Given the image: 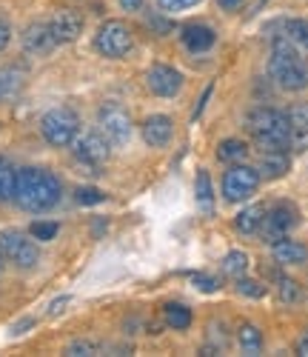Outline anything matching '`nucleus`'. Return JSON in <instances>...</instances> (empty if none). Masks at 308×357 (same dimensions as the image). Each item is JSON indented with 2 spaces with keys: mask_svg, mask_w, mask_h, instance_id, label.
Listing matches in <instances>:
<instances>
[{
  "mask_svg": "<svg viewBox=\"0 0 308 357\" xmlns=\"http://www.w3.org/2000/svg\"><path fill=\"white\" fill-rule=\"evenodd\" d=\"M245 155H249V146H245L242 140H234V137H229L217 146V158L223 163H242Z\"/></svg>",
  "mask_w": 308,
  "mask_h": 357,
  "instance_id": "22",
  "label": "nucleus"
},
{
  "mask_svg": "<svg viewBox=\"0 0 308 357\" xmlns=\"http://www.w3.org/2000/svg\"><path fill=\"white\" fill-rule=\"evenodd\" d=\"M63 197V183L60 177L49 169L40 166H23L15 169V189H12V200L20 206L23 212H49Z\"/></svg>",
  "mask_w": 308,
  "mask_h": 357,
  "instance_id": "1",
  "label": "nucleus"
},
{
  "mask_svg": "<svg viewBox=\"0 0 308 357\" xmlns=\"http://www.w3.org/2000/svg\"><path fill=\"white\" fill-rule=\"evenodd\" d=\"M263 215H265L263 206H249V209H242V212L234 218V229H237L240 234H257L260 226H263Z\"/></svg>",
  "mask_w": 308,
  "mask_h": 357,
  "instance_id": "19",
  "label": "nucleus"
},
{
  "mask_svg": "<svg viewBox=\"0 0 308 357\" xmlns=\"http://www.w3.org/2000/svg\"><path fill=\"white\" fill-rule=\"evenodd\" d=\"M9 43H12V26H9V20L0 17V52H3Z\"/></svg>",
  "mask_w": 308,
  "mask_h": 357,
  "instance_id": "35",
  "label": "nucleus"
},
{
  "mask_svg": "<svg viewBox=\"0 0 308 357\" xmlns=\"http://www.w3.org/2000/svg\"><path fill=\"white\" fill-rule=\"evenodd\" d=\"M75 200H77L80 206H98V203L106 200V195H103L100 189H95V186H77V189H75Z\"/></svg>",
  "mask_w": 308,
  "mask_h": 357,
  "instance_id": "28",
  "label": "nucleus"
},
{
  "mask_svg": "<svg viewBox=\"0 0 308 357\" xmlns=\"http://www.w3.org/2000/svg\"><path fill=\"white\" fill-rule=\"evenodd\" d=\"M245 269H249V255L245 252H229L223 257V272L231 275V278H242Z\"/></svg>",
  "mask_w": 308,
  "mask_h": 357,
  "instance_id": "24",
  "label": "nucleus"
},
{
  "mask_svg": "<svg viewBox=\"0 0 308 357\" xmlns=\"http://www.w3.org/2000/svg\"><path fill=\"white\" fill-rule=\"evenodd\" d=\"M180 40L189 52L200 54V52H208L214 43H217V32L206 23H189V26L180 29Z\"/></svg>",
  "mask_w": 308,
  "mask_h": 357,
  "instance_id": "13",
  "label": "nucleus"
},
{
  "mask_svg": "<svg viewBox=\"0 0 308 357\" xmlns=\"http://www.w3.org/2000/svg\"><path fill=\"white\" fill-rule=\"evenodd\" d=\"M283 38H288L300 49H308V20H302V17L283 20Z\"/></svg>",
  "mask_w": 308,
  "mask_h": 357,
  "instance_id": "23",
  "label": "nucleus"
},
{
  "mask_svg": "<svg viewBox=\"0 0 308 357\" xmlns=\"http://www.w3.org/2000/svg\"><path fill=\"white\" fill-rule=\"evenodd\" d=\"M268 72L277 80V86L286 89V92H302V89H308V61L302 57V49L283 35H277L271 43Z\"/></svg>",
  "mask_w": 308,
  "mask_h": 357,
  "instance_id": "2",
  "label": "nucleus"
},
{
  "mask_svg": "<svg viewBox=\"0 0 308 357\" xmlns=\"http://www.w3.org/2000/svg\"><path fill=\"white\" fill-rule=\"evenodd\" d=\"M57 231H60V226H57L54 220H35L32 226H29V234H32L35 241H40V243H46V241H54V237H57Z\"/></svg>",
  "mask_w": 308,
  "mask_h": 357,
  "instance_id": "26",
  "label": "nucleus"
},
{
  "mask_svg": "<svg viewBox=\"0 0 308 357\" xmlns=\"http://www.w3.org/2000/svg\"><path fill=\"white\" fill-rule=\"evenodd\" d=\"M12 189H15V166L0 158V203L12 200Z\"/></svg>",
  "mask_w": 308,
  "mask_h": 357,
  "instance_id": "25",
  "label": "nucleus"
},
{
  "mask_svg": "<svg viewBox=\"0 0 308 357\" xmlns=\"http://www.w3.org/2000/svg\"><path fill=\"white\" fill-rule=\"evenodd\" d=\"M197 3H200V0H157V6L163 12H183V9H192Z\"/></svg>",
  "mask_w": 308,
  "mask_h": 357,
  "instance_id": "32",
  "label": "nucleus"
},
{
  "mask_svg": "<svg viewBox=\"0 0 308 357\" xmlns=\"http://www.w3.org/2000/svg\"><path fill=\"white\" fill-rule=\"evenodd\" d=\"M0 272H3V255H0Z\"/></svg>",
  "mask_w": 308,
  "mask_h": 357,
  "instance_id": "41",
  "label": "nucleus"
},
{
  "mask_svg": "<svg viewBox=\"0 0 308 357\" xmlns=\"http://www.w3.org/2000/svg\"><path fill=\"white\" fill-rule=\"evenodd\" d=\"M271 252H274V260L283 263V266H302L308 260V249L300 243V241H291V237H280V241L271 243Z\"/></svg>",
  "mask_w": 308,
  "mask_h": 357,
  "instance_id": "16",
  "label": "nucleus"
},
{
  "mask_svg": "<svg viewBox=\"0 0 308 357\" xmlns=\"http://www.w3.org/2000/svg\"><path fill=\"white\" fill-rule=\"evenodd\" d=\"M57 46V40L52 38V29L49 23L38 20V23H29L26 32H23V49L29 54H49Z\"/></svg>",
  "mask_w": 308,
  "mask_h": 357,
  "instance_id": "14",
  "label": "nucleus"
},
{
  "mask_svg": "<svg viewBox=\"0 0 308 357\" xmlns=\"http://www.w3.org/2000/svg\"><path fill=\"white\" fill-rule=\"evenodd\" d=\"M103 346L95 343V340H75L66 346V354H98Z\"/></svg>",
  "mask_w": 308,
  "mask_h": 357,
  "instance_id": "31",
  "label": "nucleus"
},
{
  "mask_svg": "<svg viewBox=\"0 0 308 357\" xmlns=\"http://www.w3.org/2000/svg\"><path fill=\"white\" fill-rule=\"evenodd\" d=\"M163 320H166L169 329L183 332V329H189L192 326V309H186L183 303H166L163 306Z\"/></svg>",
  "mask_w": 308,
  "mask_h": 357,
  "instance_id": "20",
  "label": "nucleus"
},
{
  "mask_svg": "<svg viewBox=\"0 0 308 357\" xmlns=\"http://www.w3.org/2000/svg\"><path fill=\"white\" fill-rule=\"evenodd\" d=\"M120 6L126 9V12H137L143 6V0H120Z\"/></svg>",
  "mask_w": 308,
  "mask_h": 357,
  "instance_id": "39",
  "label": "nucleus"
},
{
  "mask_svg": "<svg viewBox=\"0 0 308 357\" xmlns=\"http://www.w3.org/2000/svg\"><path fill=\"white\" fill-rule=\"evenodd\" d=\"M237 291L245 294V297H263L265 286L260 280H252V278H237Z\"/></svg>",
  "mask_w": 308,
  "mask_h": 357,
  "instance_id": "30",
  "label": "nucleus"
},
{
  "mask_svg": "<svg viewBox=\"0 0 308 357\" xmlns=\"http://www.w3.org/2000/svg\"><path fill=\"white\" fill-rule=\"evenodd\" d=\"M69 303H72V297H69V294H63V297H57V301H52V303H49V317H57Z\"/></svg>",
  "mask_w": 308,
  "mask_h": 357,
  "instance_id": "34",
  "label": "nucleus"
},
{
  "mask_svg": "<svg viewBox=\"0 0 308 357\" xmlns=\"http://www.w3.org/2000/svg\"><path fill=\"white\" fill-rule=\"evenodd\" d=\"M171 132H174L171 117H166V114H151V117H146V123H143V140L148 146H154V149L166 146L171 140Z\"/></svg>",
  "mask_w": 308,
  "mask_h": 357,
  "instance_id": "15",
  "label": "nucleus"
},
{
  "mask_svg": "<svg viewBox=\"0 0 308 357\" xmlns=\"http://www.w3.org/2000/svg\"><path fill=\"white\" fill-rule=\"evenodd\" d=\"M288 123H291V129H308V103L302 100V103H294V106H288Z\"/></svg>",
  "mask_w": 308,
  "mask_h": 357,
  "instance_id": "29",
  "label": "nucleus"
},
{
  "mask_svg": "<svg viewBox=\"0 0 308 357\" xmlns=\"http://www.w3.org/2000/svg\"><path fill=\"white\" fill-rule=\"evenodd\" d=\"M297 223H300L297 206H291V203H277V206H271V209L263 215L260 234H263V241L274 243V241H280V237H286Z\"/></svg>",
  "mask_w": 308,
  "mask_h": 357,
  "instance_id": "9",
  "label": "nucleus"
},
{
  "mask_svg": "<svg viewBox=\"0 0 308 357\" xmlns=\"http://www.w3.org/2000/svg\"><path fill=\"white\" fill-rule=\"evenodd\" d=\"M217 3H220L226 12H237V9H242L245 0H217Z\"/></svg>",
  "mask_w": 308,
  "mask_h": 357,
  "instance_id": "38",
  "label": "nucleus"
},
{
  "mask_svg": "<svg viewBox=\"0 0 308 357\" xmlns=\"http://www.w3.org/2000/svg\"><path fill=\"white\" fill-rule=\"evenodd\" d=\"M72 146H75V158L80 163H86V166H103L109 160V149H111V143L100 132L77 135Z\"/></svg>",
  "mask_w": 308,
  "mask_h": 357,
  "instance_id": "10",
  "label": "nucleus"
},
{
  "mask_svg": "<svg viewBox=\"0 0 308 357\" xmlns=\"http://www.w3.org/2000/svg\"><path fill=\"white\" fill-rule=\"evenodd\" d=\"M83 26H86V20H83V15L75 12V9H60V12H54L52 20H49L52 38L57 40V46H60V43H75V40L83 35Z\"/></svg>",
  "mask_w": 308,
  "mask_h": 357,
  "instance_id": "12",
  "label": "nucleus"
},
{
  "mask_svg": "<svg viewBox=\"0 0 308 357\" xmlns=\"http://www.w3.org/2000/svg\"><path fill=\"white\" fill-rule=\"evenodd\" d=\"M0 255L3 260L15 263L17 269H35L40 260V249L32 234H23L17 229H3L0 231Z\"/></svg>",
  "mask_w": 308,
  "mask_h": 357,
  "instance_id": "5",
  "label": "nucleus"
},
{
  "mask_svg": "<svg viewBox=\"0 0 308 357\" xmlns=\"http://www.w3.org/2000/svg\"><path fill=\"white\" fill-rule=\"evenodd\" d=\"M98 126L111 146H123L132 140V117L120 103H103L98 109Z\"/></svg>",
  "mask_w": 308,
  "mask_h": 357,
  "instance_id": "7",
  "label": "nucleus"
},
{
  "mask_svg": "<svg viewBox=\"0 0 308 357\" xmlns=\"http://www.w3.org/2000/svg\"><path fill=\"white\" fill-rule=\"evenodd\" d=\"M192 280H194V286H197L200 291H217V289H220V280H217V278H211V275H206V272L194 275Z\"/></svg>",
  "mask_w": 308,
  "mask_h": 357,
  "instance_id": "33",
  "label": "nucleus"
},
{
  "mask_svg": "<svg viewBox=\"0 0 308 357\" xmlns=\"http://www.w3.org/2000/svg\"><path fill=\"white\" fill-rule=\"evenodd\" d=\"M249 132L257 140V146L263 152H274V149H288L291 143V123L288 114L280 109H257L249 117Z\"/></svg>",
  "mask_w": 308,
  "mask_h": 357,
  "instance_id": "3",
  "label": "nucleus"
},
{
  "mask_svg": "<svg viewBox=\"0 0 308 357\" xmlns=\"http://www.w3.org/2000/svg\"><path fill=\"white\" fill-rule=\"evenodd\" d=\"M32 326H35V320H32V317H23L20 323H15V326H12V335H23L26 329H32Z\"/></svg>",
  "mask_w": 308,
  "mask_h": 357,
  "instance_id": "37",
  "label": "nucleus"
},
{
  "mask_svg": "<svg viewBox=\"0 0 308 357\" xmlns=\"http://www.w3.org/2000/svg\"><path fill=\"white\" fill-rule=\"evenodd\" d=\"M260 186V172L245 166V163H231V169L223 174V197L229 203H242L249 200Z\"/></svg>",
  "mask_w": 308,
  "mask_h": 357,
  "instance_id": "8",
  "label": "nucleus"
},
{
  "mask_svg": "<svg viewBox=\"0 0 308 357\" xmlns=\"http://www.w3.org/2000/svg\"><path fill=\"white\" fill-rule=\"evenodd\" d=\"M194 192H197V203L206 215L214 212V189H211V177L206 169H197V181H194Z\"/></svg>",
  "mask_w": 308,
  "mask_h": 357,
  "instance_id": "21",
  "label": "nucleus"
},
{
  "mask_svg": "<svg viewBox=\"0 0 308 357\" xmlns=\"http://www.w3.org/2000/svg\"><path fill=\"white\" fill-rule=\"evenodd\" d=\"M0 98H3V83H0Z\"/></svg>",
  "mask_w": 308,
  "mask_h": 357,
  "instance_id": "42",
  "label": "nucleus"
},
{
  "mask_svg": "<svg viewBox=\"0 0 308 357\" xmlns=\"http://www.w3.org/2000/svg\"><path fill=\"white\" fill-rule=\"evenodd\" d=\"M95 49L103 57H111V61H120L134 49V35L132 29L123 23V20H106L100 23L98 35H95Z\"/></svg>",
  "mask_w": 308,
  "mask_h": 357,
  "instance_id": "6",
  "label": "nucleus"
},
{
  "mask_svg": "<svg viewBox=\"0 0 308 357\" xmlns=\"http://www.w3.org/2000/svg\"><path fill=\"white\" fill-rule=\"evenodd\" d=\"M40 135L49 146H57V149H66L75 143V137L80 135V117L69 109V106H57V109H49L43 117H40Z\"/></svg>",
  "mask_w": 308,
  "mask_h": 357,
  "instance_id": "4",
  "label": "nucleus"
},
{
  "mask_svg": "<svg viewBox=\"0 0 308 357\" xmlns=\"http://www.w3.org/2000/svg\"><path fill=\"white\" fill-rule=\"evenodd\" d=\"M277 294H280L283 303H297L300 301V283L291 278H277Z\"/></svg>",
  "mask_w": 308,
  "mask_h": 357,
  "instance_id": "27",
  "label": "nucleus"
},
{
  "mask_svg": "<svg viewBox=\"0 0 308 357\" xmlns=\"http://www.w3.org/2000/svg\"><path fill=\"white\" fill-rule=\"evenodd\" d=\"M297 354H302V357H308V332L297 340Z\"/></svg>",
  "mask_w": 308,
  "mask_h": 357,
  "instance_id": "40",
  "label": "nucleus"
},
{
  "mask_svg": "<svg viewBox=\"0 0 308 357\" xmlns=\"http://www.w3.org/2000/svg\"><path fill=\"white\" fill-rule=\"evenodd\" d=\"M146 86H148V92L157 95V98H174L180 89H183V75L174 66L154 63L146 72Z\"/></svg>",
  "mask_w": 308,
  "mask_h": 357,
  "instance_id": "11",
  "label": "nucleus"
},
{
  "mask_svg": "<svg viewBox=\"0 0 308 357\" xmlns=\"http://www.w3.org/2000/svg\"><path fill=\"white\" fill-rule=\"evenodd\" d=\"M146 23H148V26H154V29H157V35H166V32H169V29H171V23L160 20L157 15H146Z\"/></svg>",
  "mask_w": 308,
  "mask_h": 357,
  "instance_id": "36",
  "label": "nucleus"
},
{
  "mask_svg": "<svg viewBox=\"0 0 308 357\" xmlns=\"http://www.w3.org/2000/svg\"><path fill=\"white\" fill-rule=\"evenodd\" d=\"M237 346L242 349V354H260L263 351V332L254 323H242L237 329Z\"/></svg>",
  "mask_w": 308,
  "mask_h": 357,
  "instance_id": "18",
  "label": "nucleus"
},
{
  "mask_svg": "<svg viewBox=\"0 0 308 357\" xmlns=\"http://www.w3.org/2000/svg\"><path fill=\"white\" fill-rule=\"evenodd\" d=\"M291 169V160H288V152L286 149H274V152H263L260 158V177H268V181H277V177H283L286 172Z\"/></svg>",
  "mask_w": 308,
  "mask_h": 357,
  "instance_id": "17",
  "label": "nucleus"
}]
</instances>
